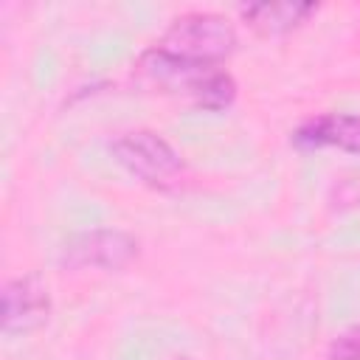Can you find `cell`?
Masks as SVG:
<instances>
[{
	"mask_svg": "<svg viewBox=\"0 0 360 360\" xmlns=\"http://www.w3.org/2000/svg\"><path fill=\"white\" fill-rule=\"evenodd\" d=\"M138 68L160 93L174 96L205 112H222L236 98V82L222 65L180 59L152 45L141 53Z\"/></svg>",
	"mask_w": 360,
	"mask_h": 360,
	"instance_id": "1",
	"label": "cell"
},
{
	"mask_svg": "<svg viewBox=\"0 0 360 360\" xmlns=\"http://www.w3.org/2000/svg\"><path fill=\"white\" fill-rule=\"evenodd\" d=\"M155 45L180 59L222 65L225 59L233 56L239 37L228 17L214 14V11H188V14L174 17Z\"/></svg>",
	"mask_w": 360,
	"mask_h": 360,
	"instance_id": "2",
	"label": "cell"
},
{
	"mask_svg": "<svg viewBox=\"0 0 360 360\" xmlns=\"http://www.w3.org/2000/svg\"><path fill=\"white\" fill-rule=\"evenodd\" d=\"M112 160L152 188H174L186 174L183 155L155 129H129L110 143Z\"/></svg>",
	"mask_w": 360,
	"mask_h": 360,
	"instance_id": "3",
	"label": "cell"
},
{
	"mask_svg": "<svg viewBox=\"0 0 360 360\" xmlns=\"http://www.w3.org/2000/svg\"><path fill=\"white\" fill-rule=\"evenodd\" d=\"M141 253V242L121 228H93L73 233L62 250L59 264L68 270H104L118 273L129 267Z\"/></svg>",
	"mask_w": 360,
	"mask_h": 360,
	"instance_id": "4",
	"label": "cell"
},
{
	"mask_svg": "<svg viewBox=\"0 0 360 360\" xmlns=\"http://www.w3.org/2000/svg\"><path fill=\"white\" fill-rule=\"evenodd\" d=\"M48 318H51V292L37 273H25L3 284L0 329L6 338H25L42 329Z\"/></svg>",
	"mask_w": 360,
	"mask_h": 360,
	"instance_id": "5",
	"label": "cell"
},
{
	"mask_svg": "<svg viewBox=\"0 0 360 360\" xmlns=\"http://www.w3.org/2000/svg\"><path fill=\"white\" fill-rule=\"evenodd\" d=\"M292 141L301 149H338L360 158V112H321L304 121Z\"/></svg>",
	"mask_w": 360,
	"mask_h": 360,
	"instance_id": "6",
	"label": "cell"
},
{
	"mask_svg": "<svg viewBox=\"0 0 360 360\" xmlns=\"http://www.w3.org/2000/svg\"><path fill=\"white\" fill-rule=\"evenodd\" d=\"M318 11L315 3H298V0H284V3H248L239 8L245 25L256 31L259 37H284L295 28H301L312 14Z\"/></svg>",
	"mask_w": 360,
	"mask_h": 360,
	"instance_id": "7",
	"label": "cell"
},
{
	"mask_svg": "<svg viewBox=\"0 0 360 360\" xmlns=\"http://www.w3.org/2000/svg\"><path fill=\"white\" fill-rule=\"evenodd\" d=\"M329 360H360V323H352L332 338Z\"/></svg>",
	"mask_w": 360,
	"mask_h": 360,
	"instance_id": "8",
	"label": "cell"
},
{
	"mask_svg": "<svg viewBox=\"0 0 360 360\" xmlns=\"http://www.w3.org/2000/svg\"><path fill=\"white\" fill-rule=\"evenodd\" d=\"M174 360H188V357H174Z\"/></svg>",
	"mask_w": 360,
	"mask_h": 360,
	"instance_id": "9",
	"label": "cell"
}]
</instances>
